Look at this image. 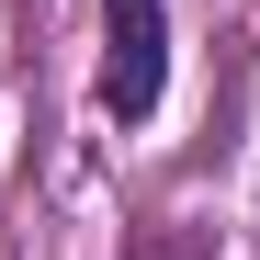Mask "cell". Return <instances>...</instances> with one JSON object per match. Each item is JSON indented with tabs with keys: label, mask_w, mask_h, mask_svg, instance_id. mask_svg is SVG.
<instances>
[{
	"label": "cell",
	"mask_w": 260,
	"mask_h": 260,
	"mask_svg": "<svg viewBox=\"0 0 260 260\" xmlns=\"http://www.w3.org/2000/svg\"><path fill=\"white\" fill-rule=\"evenodd\" d=\"M170 91V0H102V79L91 102L113 124H147Z\"/></svg>",
	"instance_id": "6da1fadb"
}]
</instances>
